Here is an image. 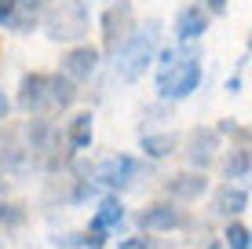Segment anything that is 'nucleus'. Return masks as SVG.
I'll list each match as a JSON object with an SVG mask.
<instances>
[{
    "label": "nucleus",
    "mask_w": 252,
    "mask_h": 249,
    "mask_svg": "<svg viewBox=\"0 0 252 249\" xmlns=\"http://www.w3.org/2000/svg\"><path fill=\"white\" fill-rule=\"evenodd\" d=\"M194 4H201L205 11L216 19V15H223V11H227V4H230V0H194Z\"/></svg>",
    "instance_id": "obj_25"
},
{
    "label": "nucleus",
    "mask_w": 252,
    "mask_h": 249,
    "mask_svg": "<svg viewBox=\"0 0 252 249\" xmlns=\"http://www.w3.org/2000/svg\"><path fill=\"white\" fill-rule=\"evenodd\" d=\"M51 4H55V0H19V11H26V15H37V19H40V15H44Z\"/></svg>",
    "instance_id": "obj_23"
},
{
    "label": "nucleus",
    "mask_w": 252,
    "mask_h": 249,
    "mask_svg": "<svg viewBox=\"0 0 252 249\" xmlns=\"http://www.w3.org/2000/svg\"><path fill=\"white\" fill-rule=\"evenodd\" d=\"M0 249H4V238H0Z\"/></svg>",
    "instance_id": "obj_32"
},
{
    "label": "nucleus",
    "mask_w": 252,
    "mask_h": 249,
    "mask_svg": "<svg viewBox=\"0 0 252 249\" xmlns=\"http://www.w3.org/2000/svg\"><path fill=\"white\" fill-rule=\"evenodd\" d=\"M220 143H223V136L216 132V128H205V125L190 128V132H187V143H183V154H187L190 169H197V173H208V169L216 165Z\"/></svg>",
    "instance_id": "obj_9"
},
{
    "label": "nucleus",
    "mask_w": 252,
    "mask_h": 249,
    "mask_svg": "<svg viewBox=\"0 0 252 249\" xmlns=\"http://www.w3.org/2000/svg\"><path fill=\"white\" fill-rule=\"evenodd\" d=\"M249 249H252V246H249Z\"/></svg>",
    "instance_id": "obj_33"
},
{
    "label": "nucleus",
    "mask_w": 252,
    "mask_h": 249,
    "mask_svg": "<svg viewBox=\"0 0 252 249\" xmlns=\"http://www.w3.org/2000/svg\"><path fill=\"white\" fill-rule=\"evenodd\" d=\"M220 173L227 183H238V179H245L252 173V147H230L227 158L220 161Z\"/></svg>",
    "instance_id": "obj_17"
},
{
    "label": "nucleus",
    "mask_w": 252,
    "mask_h": 249,
    "mask_svg": "<svg viewBox=\"0 0 252 249\" xmlns=\"http://www.w3.org/2000/svg\"><path fill=\"white\" fill-rule=\"evenodd\" d=\"M201 48L197 44H179V59L172 66H161L154 77V92L161 103H183L201 88Z\"/></svg>",
    "instance_id": "obj_1"
},
{
    "label": "nucleus",
    "mask_w": 252,
    "mask_h": 249,
    "mask_svg": "<svg viewBox=\"0 0 252 249\" xmlns=\"http://www.w3.org/2000/svg\"><path fill=\"white\" fill-rule=\"evenodd\" d=\"M88 22H92V11L84 0H55L44 15H40V30H44L48 40L55 44H84L88 37Z\"/></svg>",
    "instance_id": "obj_3"
},
{
    "label": "nucleus",
    "mask_w": 252,
    "mask_h": 249,
    "mask_svg": "<svg viewBox=\"0 0 252 249\" xmlns=\"http://www.w3.org/2000/svg\"><path fill=\"white\" fill-rule=\"evenodd\" d=\"M99 66H102V48H95V44H73V48H66V55H63V63H59V73H66L73 84H88L95 73H99Z\"/></svg>",
    "instance_id": "obj_8"
},
{
    "label": "nucleus",
    "mask_w": 252,
    "mask_h": 249,
    "mask_svg": "<svg viewBox=\"0 0 252 249\" xmlns=\"http://www.w3.org/2000/svg\"><path fill=\"white\" fill-rule=\"evenodd\" d=\"M238 88H241V77H238V73H234V77H230V81H227V92H230V96H238Z\"/></svg>",
    "instance_id": "obj_27"
},
{
    "label": "nucleus",
    "mask_w": 252,
    "mask_h": 249,
    "mask_svg": "<svg viewBox=\"0 0 252 249\" xmlns=\"http://www.w3.org/2000/svg\"><path fill=\"white\" fill-rule=\"evenodd\" d=\"M15 11H19V0H0V26L7 30V22L15 19Z\"/></svg>",
    "instance_id": "obj_24"
},
{
    "label": "nucleus",
    "mask_w": 252,
    "mask_h": 249,
    "mask_svg": "<svg viewBox=\"0 0 252 249\" xmlns=\"http://www.w3.org/2000/svg\"><path fill=\"white\" fill-rule=\"evenodd\" d=\"M63 136H66V147L73 154L92 150V143H95V114H92V110H77V114L66 121Z\"/></svg>",
    "instance_id": "obj_14"
},
{
    "label": "nucleus",
    "mask_w": 252,
    "mask_h": 249,
    "mask_svg": "<svg viewBox=\"0 0 252 249\" xmlns=\"http://www.w3.org/2000/svg\"><path fill=\"white\" fill-rule=\"evenodd\" d=\"M7 187H11V183H7V176L0 173V198H4V194H7Z\"/></svg>",
    "instance_id": "obj_28"
},
{
    "label": "nucleus",
    "mask_w": 252,
    "mask_h": 249,
    "mask_svg": "<svg viewBox=\"0 0 252 249\" xmlns=\"http://www.w3.org/2000/svg\"><path fill=\"white\" fill-rule=\"evenodd\" d=\"M223 246L227 249H249L252 246V231L241 224V220H227V227H223Z\"/></svg>",
    "instance_id": "obj_19"
},
{
    "label": "nucleus",
    "mask_w": 252,
    "mask_h": 249,
    "mask_svg": "<svg viewBox=\"0 0 252 249\" xmlns=\"http://www.w3.org/2000/svg\"><path fill=\"white\" fill-rule=\"evenodd\" d=\"M99 30H102V55L114 59L121 48L132 40V33L139 30V19H135V7L128 4H110L99 19Z\"/></svg>",
    "instance_id": "obj_5"
},
{
    "label": "nucleus",
    "mask_w": 252,
    "mask_h": 249,
    "mask_svg": "<svg viewBox=\"0 0 252 249\" xmlns=\"http://www.w3.org/2000/svg\"><path fill=\"white\" fill-rule=\"evenodd\" d=\"M245 209H249V191L241 183H220L212 191V216L238 220Z\"/></svg>",
    "instance_id": "obj_13"
},
{
    "label": "nucleus",
    "mask_w": 252,
    "mask_h": 249,
    "mask_svg": "<svg viewBox=\"0 0 252 249\" xmlns=\"http://www.w3.org/2000/svg\"><path fill=\"white\" fill-rule=\"evenodd\" d=\"M208 191V176L197 173V169H183V173H172L164 176V194H168V202H197L201 194Z\"/></svg>",
    "instance_id": "obj_11"
},
{
    "label": "nucleus",
    "mask_w": 252,
    "mask_h": 249,
    "mask_svg": "<svg viewBox=\"0 0 252 249\" xmlns=\"http://www.w3.org/2000/svg\"><path fill=\"white\" fill-rule=\"evenodd\" d=\"M205 249H227V246H223V242H208Z\"/></svg>",
    "instance_id": "obj_29"
},
{
    "label": "nucleus",
    "mask_w": 252,
    "mask_h": 249,
    "mask_svg": "<svg viewBox=\"0 0 252 249\" xmlns=\"http://www.w3.org/2000/svg\"><path fill=\"white\" fill-rule=\"evenodd\" d=\"M161 19H146L139 30L132 33V40H128L125 48L114 55V73L121 81H139V77L146 73V66L158 63V51H161Z\"/></svg>",
    "instance_id": "obj_2"
},
{
    "label": "nucleus",
    "mask_w": 252,
    "mask_h": 249,
    "mask_svg": "<svg viewBox=\"0 0 252 249\" xmlns=\"http://www.w3.org/2000/svg\"><path fill=\"white\" fill-rule=\"evenodd\" d=\"M135 224L139 231H146V235H172V231H179V227H187L190 224V216L183 209H179L176 202H150V205H143V209L135 213Z\"/></svg>",
    "instance_id": "obj_6"
},
{
    "label": "nucleus",
    "mask_w": 252,
    "mask_h": 249,
    "mask_svg": "<svg viewBox=\"0 0 252 249\" xmlns=\"http://www.w3.org/2000/svg\"><path fill=\"white\" fill-rule=\"evenodd\" d=\"M117 249H161V242L154 235H146V231H139V235H128V238H121Z\"/></svg>",
    "instance_id": "obj_21"
},
{
    "label": "nucleus",
    "mask_w": 252,
    "mask_h": 249,
    "mask_svg": "<svg viewBox=\"0 0 252 249\" xmlns=\"http://www.w3.org/2000/svg\"><path fill=\"white\" fill-rule=\"evenodd\" d=\"M26 205L19 202H7V198H0V231H15V227H22L26 224Z\"/></svg>",
    "instance_id": "obj_18"
},
{
    "label": "nucleus",
    "mask_w": 252,
    "mask_h": 249,
    "mask_svg": "<svg viewBox=\"0 0 252 249\" xmlns=\"http://www.w3.org/2000/svg\"><path fill=\"white\" fill-rule=\"evenodd\" d=\"M11 107H15V103L7 99V92H4V88H0V125L7 121V114H11Z\"/></svg>",
    "instance_id": "obj_26"
},
{
    "label": "nucleus",
    "mask_w": 252,
    "mask_h": 249,
    "mask_svg": "<svg viewBox=\"0 0 252 249\" xmlns=\"http://www.w3.org/2000/svg\"><path fill=\"white\" fill-rule=\"evenodd\" d=\"M139 150L146 161H164L179 150V136L176 132H143L139 136Z\"/></svg>",
    "instance_id": "obj_16"
},
{
    "label": "nucleus",
    "mask_w": 252,
    "mask_h": 249,
    "mask_svg": "<svg viewBox=\"0 0 252 249\" xmlns=\"http://www.w3.org/2000/svg\"><path fill=\"white\" fill-rule=\"evenodd\" d=\"M146 173H150V165L143 158H135V154H110V158L95 161V183L110 194L132 191Z\"/></svg>",
    "instance_id": "obj_4"
},
{
    "label": "nucleus",
    "mask_w": 252,
    "mask_h": 249,
    "mask_svg": "<svg viewBox=\"0 0 252 249\" xmlns=\"http://www.w3.org/2000/svg\"><path fill=\"white\" fill-rule=\"evenodd\" d=\"M249 55H252V33H249Z\"/></svg>",
    "instance_id": "obj_30"
},
{
    "label": "nucleus",
    "mask_w": 252,
    "mask_h": 249,
    "mask_svg": "<svg viewBox=\"0 0 252 249\" xmlns=\"http://www.w3.org/2000/svg\"><path fill=\"white\" fill-rule=\"evenodd\" d=\"M81 99V84H73L66 73H51L48 81V110L51 114H69Z\"/></svg>",
    "instance_id": "obj_15"
},
{
    "label": "nucleus",
    "mask_w": 252,
    "mask_h": 249,
    "mask_svg": "<svg viewBox=\"0 0 252 249\" xmlns=\"http://www.w3.org/2000/svg\"><path fill=\"white\" fill-rule=\"evenodd\" d=\"M59 249H88V231H66V235L51 238Z\"/></svg>",
    "instance_id": "obj_22"
},
{
    "label": "nucleus",
    "mask_w": 252,
    "mask_h": 249,
    "mask_svg": "<svg viewBox=\"0 0 252 249\" xmlns=\"http://www.w3.org/2000/svg\"><path fill=\"white\" fill-rule=\"evenodd\" d=\"M114 4H125V0H114Z\"/></svg>",
    "instance_id": "obj_31"
},
{
    "label": "nucleus",
    "mask_w": 252,
    "mask_h": 249,
    "mask_svg": "<svg viewBox=\"0 0 252 249\" xmlns=\"http://www.w3.org/2000/svg\"><path fill=\"white\" fill-rule=\"evenodd\" d=\"M48 81L51 73H40V70H30L19 77V88H15V107L22 110L26 117H48Z\"/></svg>",
    "instance_id": "obj_7"
},
{
    "label": "nucleus",
    "mask_w": 252,
    "mask_h": 249,
    "mask_svg": "<svg viewBox=\"0 0 252 249\" xmlns=\"http://www.w3.org/2000/svg\"><path fill=\"white\" fill-rule=\"evenodd\" d=\"M7 30L19 33V37H30V33L40 30V19H37V15H26V11H15V19L7 22Z\"/></svg>",
    "instance_id": "obj_20"
},
{
    "label": "nucleus",
    "mask_w": 252,
    "mask_h": 249,
    "mask_svg": "<svg viewBox=\"0 0 252 249\" xmlns=\"http://www.w3.org/2000/svg\"><path fill=\"white\" fill-rule=\"evenodd\" d=\"M208 26H212V15L205 11L201 4H183L176 11V22H172V30H176V44H197V40L208 33Z\"/></svg>",
    "instance_id": "obj_10"
},
{
    "label": "nucleus",
    "mask_w": 252,
    "mask_h": 249,
    "mask_svg": "<svg viewBox=\"0 0 252 249\" xmlns=\"http://www.w3.org/2000/svg\"><path fill=\"white\" fill-rule=\"evenodd\" d=\"M125 202H121V194H102L99 205H95L92 220H88V231H99V235H114V231L125 227Z\"/></svg>",
    "instance_id": "obj_12"
}]
</instances>
